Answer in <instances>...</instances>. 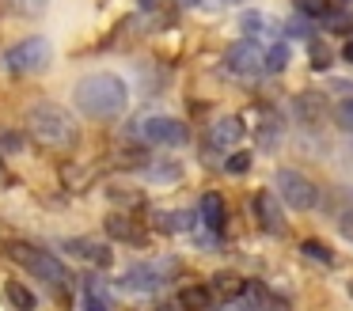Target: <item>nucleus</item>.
I'll use <instances>...</instances> for the list:
<instances>
[{
  "label": "nucleus",
  "mask_w": 353,
  "mask_h": 311,
  "mask_svg": "<svg viewBox=\"0 0 353 311\" xmlns=\"http://www.w3.org/2000/svg\"><path fill=\"white\" fill-rule=\"evenodd\" d=\"M72 103H77L88 118L110 121V118H118V114L125 110L130 88H125V80L114 76V72H92L72 88Z\"/></svg>",
  "instance_id": "1"
},
{
  "label": "nucleus",
  "mask_w": 353,
  "mask_h": 311,
  "mask_svg": "<svg viewBox=\"0 0 353 311\" xmlns=\"http://www.w3.org/2000/svg\"><path fill=\"white\" fill-rule=\"evenodd\" d=\"M8 4L16 8L19 15H27V19H34V15H42V12H46V4H50V0H8Z\"/></svg>",
  "instance_id": "22"
},
{
  "label": "nucleus",
  "mask_w": 353,
  "mask_h": 311,
  "mask_svg": "<svg viewBox=\"0 0 353 311\" xmlns=\"http://www.w3.org/2000/svg\"><path fill=\"white\" fill-rule=\"evenodd\" d=\"M254 217H259V224L266 228L270 235H281L285 232V212H281V205H277V197L270 194V190L254 194Z\"/></svg>",
  "instance_id": "9"
},
{
  "label": "nucleus",
  "mask_w": 353,
  "mask_h": 311,
  "mask_svg": "<svg viewBox=\"0 0 353 311\" xmlns=\"http://www.w3.org/2000/svg\"><path fill=\"white\" fill-rule=\"evenodd\" d=\"M289 61H292L289 46H285V42H274V46L266 50V72H285V68H289Z\"/></svg>",
  "instance_id": "17"
},
{
  "label": "nucleus",
  "mask_w": 353,
  "mask_h": 311,
  "mask_svg": "<svg viewBox=\"0 0 353 311\" xmlns=\"http://www.w3.org/2000/svg\"><path fill=\"white\" fill-rule=\"evenodd\" d=\"M247 167H251V156H243V152H239V156H232V159H228V171H232V174H243Z\"/></svg>",
  "instance_id": "26"
},
{
  "label": "nucleus",
  "mask_w": 353,
  "mask_h": 311,
  "mask_svg": "<svg viewBox=\"0 0 353 311\" xmlns=\"http://www.w3.org/2000/svg\"><path fill=\"white\" fill-rule=\"evenodd\" d=\"M130 137H141V141H148V144H168V148H175V144L186 141V126L179 118H168V114H148V118H141L137 126L130 129Z\"/></svg>",
  "instance_id": "5"
},
{
  "label": "nucleus",
  "mask_w": 353,
  "mask_h": 311,
  "mask_svg": "<svg viewBox=\"0 0 353 311\" xmlns=\"http://www.w3.org/2000/svg\"><path fill=\"white\" fill-rule=\"evenodd\" d=\"M8 258L16 265H23V270H31L34 277H42V281H50L54 288H61L65 285V265L57 262L50 250H42V247H34V243H8Z\"/></svg>",
  "instance_id": "3"
},
{
  "label": "nucleus",
  "mask_w": 353,
  "mask_h": 311,
  "mask_svg": "<svg viewBox=\"0 0 353 311\" xmlns=\"http://www.w3.org/2000/svg\"><path fill=\"white\" fill-rule=\"evenodd\" d=\"M224 65H228L236 76H259V72H266V50H259L254 38H243V42L228 46Z\"/></svg>",
  "instance_id": "7"
},
{
  "label": "nucleus",
  "mask_w": 353,
  "mask_h": 311,
  "mask_svg": "<svg viewBox=\"0 0 353 311\" xmlns=\"http://www.w3.org/2000/svg\"><path fill=\"white\" fill-rule=\"evenodd\" d=\"M239 27H243L247 34H259V30H270V34H277V23H274V19H266L262 12H243Z\"/></svg>",
  "instance_id": "18"
},
{
  "label": "nucleus",
  "mask_w": 353,
  "mask_h": 311,
  "mask_svg": "<svg viewBox=\"0 0 353 311\" xmlns=\"http://www.w3.org/2000/svg\"><path fill=\"white\" fill-rule=\"evenodd\" d=\"M312 65L315 68H330V53H327L323 42H312Z\"/></svg>",
  "instance_id": "25"
},
{
  "label": "nucleus",
  "mask_w": 353,
  "mask_h": 311,
  "mask_svg": "<svg viewBox=\"0 0 353 311\" xmlns=\"http://www.w3.org/2000/svg\"><path fill=\"white\" fill-rule=\"evenodd\" d=\"M338 232H342L345 239L353 243V209H350V212H342V220H338Z\"/></svg>",
  "instance_id": "27"
},
{
  "label": "nucleus",
  "mask_w": 353,
  "mask_h": 311,
  "mask_svg": "<svg viewBox=\"0 0 353 311\" xmlns=\"http://www.w3.org/2000/svg\"><path fill=\"white\" fill-rule=\"evenodd\" d=\"M277 194H281V201L285 205H292V209H315V201H319V186H315L307 174H300V171H292V167H281L277 171Z\"/></svg>",
  "instance_id": "4"
},
{
  "label": "nucleus",
  "mask_w": 353,
  "mask_h": 311,
  "mask_svg": "<svg viewBox=\"0 0 353 311\" xmlns=\"http://www.w3.org/2000/svg\"><path fill=\"white\" fill-rule=\"evenodd\" d=\"M27 133H31L42 148L65 152V148L77 144V121H72V114L57 103H34L31 110H27Z\"/></svg>",
  "instance_id": "2"
},
{
  "label": "nucleus",
  "mask_w": 353,
  "mask_h": 311,
  "mask_svg": "<svg viewBox=\"0 0 353 311\" xmlns=\"http://www.w3.org/2000/svg\"><path fill=\"white\" fill-rule=\"evenodd\" d=\"M304 254H307V258H319V262H327V265L334 262V258H330V250L323 247L319 239H307V243H304Z\"/></svg>",
  "instance_id": "23"
},
{
  "label": "nucleus",
  "mask_w": 353,
  "mask_h": 311,
  "mask_svg": "<svg viewBox=\"0 0 353 311\" xmlns=\"http://www.w3.org/2000/svg\"><path fill=\"white\" fill-rule=\"evenodd\" d=\"M300 15H315V19H330V4L327 0H292Z\"/></svg>",
  "instance_id": "20"
},
{
  "label": "nucleus",
  "mask_w": 353,
  "mask_h": 311,
  "mask_svg": "<svg viewBox=\"0 0 353 311\" xmlns=\"http://www.w3.org/2000/svg\"><path fill=\"white\" fill-rule=\"evenodd\" d=\"M209 288H213L216 296H224V300H232V303H236L239 296L247 292V281H239L236 273H216V277H213V285H209Z\"/></svg>",
  "instance_id": "15"
},
{
  "label": "nucleus",
  "mask_w": 353,
  "mask_h": 311,
  "mask_svg": "<svg viewBox=\"0 0 353 311\" xmlns=\"http://www.w3.org/2000/svg\"><path fill=\"white\" fill-rule=\"evenodd\" d=\"M137 4H141V8H152V4H156V0H137Z\"/></svg>",
  "instance_id": "30"
},
{
  "label": "nucleus",
  "mask_w": 353,
  "mask_h": 311,
  "mask_svg": "<svg viewBox=\"0 0 353 311\" xmlns=\"http://www.w3.org/2000/svg\"><path fill=\"white\" fill-rule=\"evenodd\" d=\"M201 224L209 228V232H221L224 224H228V205H224L221 194H205L201 197V209H198Z\"/></svg>",
  "instance_id": "11"
},
{
  "label": "nucleus",
  "mask_w": 353,
  "mask_h": 311,
  "mask_svg": "<svg viewBox=\"0 0 353 311\" xmlns=\"http://www.w3.org/2000/svg\"><path fill=\"white\" fill-rule=\"evenodd\" d=\"M350 296H353V285H350Z\"/></svg>",
  "instance_id": "31"
},
{
  "label": "nucleus",
  "mask_w": 353,
  "mask_h": 311,
  "mask_svg": "<svg viewBox=\"0 0 353 311\" xmlns=\"http://www.w3.org/2000/svg\"><path fill=\"white\" fill-rule=\"evenodd\" d=\"M107 228H110V235H122V239H141L137 224H130V220H122V217H110Z\"/></svg>",
  "instance_id": "21"
},
{
  "label": "nucleus",
  "mask_w": 353,
  "mask_h": 311,
  "mask_svg": "<svg viewBox=\"0 0 353 311\" xmlns=\"http://www.w3.org/2000/svg\"><path fill=\"white\" fill-rule=\"evenodd\" d=\"M342 57H345V61H353V42H345V50H342Z\"/></svg>",
  "instance_id": "28"
},
{
  "label": "nucleus",
  "mask_w": 353,
  "mask_h": 311,
  "mask_svg": "<svg viewBox=\"0 0 353 311\" xmlns=\"http://www.w3.org/2000/svg\"><path fill=\"white\" fill-rule=\"evenodd\" d=\"M209 141L216 144V148H232V144L243 141V121L239 118H216L213 129H209Z\"/></svg>",
  "instance_id": "12"
},
{
  "label": "nucleus",
  "mask_w": 353,
  "mask_h": 311,
  "mask_svg": "<svg viewBox=\"0 0 353 311\" xmlns=\"http://www.w3.org/2000/svg\"><path fill=\"white\" fill-rule=\"evenodd\" d=\"M168 270L171 265H163V262H137L122 277V288H130V292H156V288L168 285Z\"/></svg>",
  "instance_id": "8"
},
{
  "label": "nucleus",
  "mask_w": 353,
  "mask_h": 311,
  "mask_svg": "<svg viewBox=\"0 0 353 311\" xmlns=\"http://www.w3.org/2000/svg\"><path fill=\"white\" fill-rule=\"evenodd\" d=\"M50 57H54V46L46 38H23L4 53V65H8V72H39L50 65Z\"/></svg>",
  "instance_id": "6"
},
{
  "label": "nucleus",
  "mask_w": 353,
  "mask_h": 311,
  "mask_svg": "<svg viewBox=\"0 0 353 311\" xmlns=\"http://www.w3.org/2000/svg\"><path fill=\"white\" fill-rule=\"evenodd\" d=\"M236 311H285V303L270 296L262 285H247V292L236 300Z\"/></svg>",
  "instance_id": "10"
},
{
  "label": "nucleus",
  "mask_w": 353,
  "mask_h": 311,
  "mask_svg": "<svg viewBox=\"0 0 353 311\" xmlns=\"http://www.w3.org/2000/svg\"><path fill=\"white\" fill-rule=\"evenodd\" d=\"M338 121H342L345 133H353V99H342V103H338Z\"/></svg>",
  "instance_id": "24"
},
{
  "label": "nucleus",
  "mask_w": 353,
  "mask_h": 311,
  "mask_svg": "<svg viewBox=\"0 0 353 311\" xmlns=\"http://www.w3.org/2000/svg\"><path fill=\"white\" fill-rule=\"evenodd\" d=\"M69 254H77V258H88L92 265H99V270H107L110 265V247H99V243H92V239H72L69 243Z\"/></svg>",
  "instance_id": "13"
},
{
  "label": "nucleus",
  "mask_w": 353,
  "mask_h": 311,
  "mask_svg": "<svg viewBox=\"0 0 353 311\" xmlns=\"http://www.w3.org/2000/svg\"><path fill=\"white\" fill-rule=\"evenodd\" d=\"M213 288L209 285H190V288H183L179 292V308H186V311H205V308H213Z\"/></svg>",
  "instance_id": "14"
},
{
  "label": "nucleus",
  "mask_w": 353,
  "mask_h": 311,
  "mask_svg": "<svg viewBox=\"0 0 353 311\" xmlns=\"http://www.w3.org/2000/svg\"><path fill=\"white\" fill-rule=\"evenodd\" d=\"M4 292H8V300L16 303L19 311H34L39 308V300H34V292L27 285H19V281H8V288H4Z\"/></svg>",
  "instance_id": "16"
},
{
  "label": "nucleus",
  "mask_w": 353,
  "mask_h": 311,
  "mask_svg": "<svg viewBox=\"0 0 353 311\" xmlns=\"http://www.w3.org/2000/svg\"><path fill=\"white\" fill-rule=\"evenodd\" d=\"M175 4H183V8H190V4H201V0H175Z\"/></svg>",
  "instance_id": "29"
},
{
  "label": "nucleus",
  "mask_w": 353,
  "mask_h": 311,
  "mask_svg": "<svg viewBox=\"0 0 353 311\" xmlns=\"http://www.w3.org/2000/svg\"><path fill=\"white\" fill-rule=\"evenodd\" d=\"M84 308L88 311H110V300H107V292L99 288V281H88L84 285Z\"/></svg>",
  "instance_id": "19"
}]
</instances>
